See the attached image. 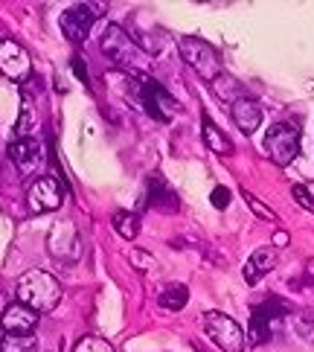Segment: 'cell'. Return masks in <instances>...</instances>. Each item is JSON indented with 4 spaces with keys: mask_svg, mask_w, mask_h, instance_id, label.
Masks as SVG:
<instances>
[{
    "mask_svg": "<svg viewBox=\"0 0 314 352\" xmlns=\"http://www.w3.org/2000/svg\"><path fill=\"white\" fill-rule=\"evenodd\" d=\"M15 294H18V303L30 306L32 311L47 314L53 311L61 303V285L53 274H47L41 268H32L27 274H21V280L15 285Z\"/></svg>",
    "mask_w": 314,
    "mask_h": 352,
    "instance_id": "obj_1",
    "label": "cell"
},
{
    "mask_svg": "<svg viewBox=\"0 0 314 352\" xmlns=\"http://www.w3.org/2000/svg\"><path fill=\"white\" fill-rule=\"evenodd\" d=\"M128 85L134 87L131 91V99H137V105H143V111L152 120L157 122H169L175 114H178V102L172 99V94L166 91L163 85H157L152 76H146V73H128Z\"/></svg>",
    "mask_w": 314,
    "mask_h": 352,
    "instance_id": "obj_2",
    "label": "cell"
},
{
    "mask_svg": "<svg viewBox=\"0 0 314 352\" xmlns=\"http://www.w3.org/2000/svg\"><path fill=\"white\" fill-rule=\"evenodd\" d=\"M285 314H291V306L285 303L280 297H268L265 303H259L250 314V329H247V344H265L268 338L282 326V318Z\"/></svg>",
    "mask_w": 314,
    "mask_h": 352,
    "instance_id": "obj_3",
    "label": "cell"
},
{
    "mask_svg": "<svg viewBox=\"0 0 314 352\" xmlns=\"http://www.w3.org/2000/svg\"><path fill=\"white\" fill-rule=\"evenodd\" d=\"M178 50H181V58L204 82H216L221 76V58H218V50L212 44L201 41V38H181Z\"/></svg>",
    "mask_w": 314,
    "mask_h": 352,
    "instance_id": "obj_4",
    "label": "cell"
},
{
    "mask_svg": "<svg viewBox=\"0 0 314 352\" xmlns=\"http://www.w3.org/2000/svg\"><path fill=\"white\" fill-rule=\"evenodd\" d=\"M201 323H204V332L212 338V344H216L221 352H245L247 338L242 332V326H238L230 314L207 311L204 318H201Z\"/></svg>",
    "mask_w": 314,
    "mask_h": 352,
    "instance_id": "obj_5",
    "label": "cell"
},
{
    "mask_svg": "<svg viewBox=\"0 0 314 352\" xmlns=\"http://www.w3.org/2000/svg\"><path fill=\"white\" fill-rule=\"evenodd\" d=\"M102 53L114 61L117 67L137 73V65H140V47H137L131 35L122 27H117V23H111L102 35Z\"/></svg>",
    "mask_w": 314,
    "mask_h": 352,
    "instance_id": "obj_6",
    "label": "cell"
},
{
    "mask_svg": "<svg viewBox=\"0 0 314 352\" xmlns=\"http://www.w3.org/2000/svg\"><path fill=\"white\" fill-rule=\"evenodd\" d=\"M265 148L276 166H288L300 155V131L288 122H276L265 134Z\"/></svg>",
    "mask_w": 314,
    "mask_h": 352,
    "instance_id": "obj_7",
    "label": "cell"
},
{
    "mask_svg": "<svg viewBox=\"0 0 314 352\" xmlns=\"http://www.w3.org/2000/svg\"><path fill=\"white\" fill-rule=\"evenodd\" d=\"M47 248L58 262H67V265L82 259V239H79V230L73 228L70 221L53 224V230L47 236Z\"/></svg>",
    "mask_w": 314,
    "mask_h": 352,
    "instance_id": "obj_8",
    "label": "cell"
},
{
    "mask_svg": "<svg viewBox=\"0 0 314 352\" xmlns=\"http://www.w3.org/2000/svg\"><path fill=\"white\" fill-rule=\"evenodd\" d=\"M96 12H99L96 3H76L61 15V32L67 35V41L73 44L87 41V35L93 30V21H96Z\"/></svg>",
    "mask_w": 314,
    "mask_h": 352,
    "instance_id": "obj_9",
    "label": "cell"
},
{
    "mask_svg": "<svg viewBox=\"0 0 314 352\" xmlns=\"http://www.w3.org/2000/svg\"><path fill=\"white\" fill-rule=\"evenodd\" d=\"M27 204L32 212H53L61 207V184L53 175H41L35 178L30 192H27Z\"/></svg>",
    "mask_w": 314,
    "mask_h": 352,
    "instance_id": "obj_10",
    "label": "cell"
},
{
    "mask_svg": "<svg viewBox=\"0 0 314 352\" xmlns=\"http://www.w3.org/2000/svg\"><path fill=\"white\" fill-rule=\"evenodd\" d=\"M32 70V58L18 41H0V73L12 82H23Z\"/></svg>",
    "mask_w": 314,
    "mask_h": 352,
    "instance_id": "obj_11",
    "label": "cell"
},
{
    "mask_svg": "<svg viewBox=\"0 0 314 352\" xmlns=\"http://www.w3.org/2000/svg\"><path fill=\"white\" fill-rule=\"evenodd\" d=\"M9 157L21 169V175H35V169L44 160V152H41V143L32 140V137H15L9 143Z\"/></svg>",
    "mask_w": 314,
    "mask_h": 352,
    "instance_id": "obj_12",
    "label": "cell"
},
{
    "mask_svg": "<svg viewBox=\"0 0 314 352\" xmlns=\"http://www.w3.org/2000/svg\"><path fill=\"white\" fill-rule=\"evenodd\" d=\"M0 326L6 329V335H32L35 326H38V311H32L23 303H12L3 309Z\"/></svg>",
    "mask_w": 314,
    "mask_h": 352,
    "instance_id": "obj_13",
    "label": "cell"
},
{
    "mask_svg": "<svg viewBox=\"0 0 314 352\" xmlns=\"http://www.w3.org/2000/svg\"><path fill=\"white\" fill-rule=\"evenodd\" d=\"M146 201L152 204L155 210H160V212H178L181 210V198H178V192L172 190V186L160 178V175H152L148 178V195H146Z\"/></svg>",
    "mask_w": 314,
    "mask_h": 352,
    "instance_id": "obj_14",
    "label": "cell"
},
{
    "mask_svg": "<svg viewBox=\"0 0 314 352\" xmlns=\"http://www.w3.org/2000/svg\"><path fill=\"white\" fill-rule=\"evenodd\" d=\"M233 122H236V129L238 131H245V134H254L259 129V122H262V105L256 102V99H238V102H233Z\"/></svg>",
    "mask_w": 314,
    "mask_h": 352,
    "instance_id": "obj_15",
    "label": "cell"
},
{
    "mask_svg": "<svg viewBox=\"0 0 314 352\" xmlns=\"http://www.w3.org/2000/svg\"><path fill=\"white\" fill-rule=\"evenodd\" d=\"M273 265H276V248H259V250H254L250 259H247V265H245V283L256 285Z\"/></svg>",
    "mask_w": 314,
    "mask_h": 352,
    "instance_id": "obj_16",
    "label": "cell"
},
{
    "mask_svg": "<svg viewBox=\"0 0 314 352\" xmlns=\"http://www.w3.org/2000/svg\"><path fill=\"white\" fill-rule=\"evenodd\" d=\"M201 134H204V143H207L210 152H216V155H230L233 152V143L227 140V134H224L210 117L201 120Z\"/></svg>",
    "mask_w": 314,
    "mask_h": 352,
    "instance_id": "obj_17",
    "label": "cell"
},
{
    "mask_svg": "<svg viewBox=\"0 0 314 352\" xmlns=\"http://www.w3.org/2000/svg\"><path fill=\"white\" fill-rule=\"evenodd\" d=\"M157 303L166 309V311H181L186 303H190V288L181 285V283H172V285H166V288L160 292Z\"/></svg>",
    "mask_w": 314,
    "mask_h": 352,
    "instance_id": "obj_18",
    "label": "cell"
},
{
    "mask_svg": "<svg viewBox=\"0 0 314 352\" xmlns=\"http://www.w3.org/2000/svg\"><path fill=\"white\" fill-rule=\"evenodd\" d=\"M212 91H216V96L221 99V102H238V99H245V91L242 85H238L233 76H227V73H221V76L212 82Z\"/></svg>",
    "mask_w": 314,
    "mask_h": 352,
    "instance_id": "obj_19",
    "label": "cell"
},
{
    "mask_svg": "<svg viewBox=\"0 0 314 352\" xmlns=\"http://www.w3.org/2000/svg\"><path fill=\"white\" fill-rule=\"evenodd\" d=\"M114 228L122 239H137L140 236V216L137 212H125V210H117L114 212Z\"/></svg>",
    "mask_w": 314,
    "mask_h": 352,
    "instance_id": "obj_20",
    "label": "cell"
},
{
    "mask_svg": "<svg viewBox=\"0 0 314 352\" xmlns=\"http://www.w3.org/2000/svg\"><path fill=\"white\" fill-rule=\"evenodd\" d=\"M0 352H38L35 335H6L0 341Z\"/></svg>",
    "mask_w": 314,
    "mask_h": 352,
    "instance_id": "obj_21",
    "label": "cell"
},
{
    "mask_svg": "<svg viewBox=\"0 0 314 352\" xmlns=\"http://www.w3.org/2000/svg\"><path fill=\"white\" fill-rule=\"evenodd\" d=\"M73 352H117L114 346H111L105 338H96V335H85L82 341L73 346Z\"/></svg>",
    "mask_w": 314,
    "mask_h": 352,
    "instance_id": "obj_22",
    "label": "cell"
},
{
    "mask_svg": "<svg viewBox=\"0 0 314 352\" xmlns=\"http://www.w3.org/2000/svg\"><path fill=\"white\" fill-rule=\"evenodd\" d=\"M242 198L247 201V207H250V210H254V212H256V216H259V219H265V221H276V216H273V210H268V207H265V204H262V201H259L256 195H250L247 190H242Z\"/></svg>",
    "mask_w": 314,
    "mask_h": 352,
    "instance_id": "obj_23",
    "label": "cell"
},
{
    "mask_svg": "<svg viewBox=\"0 0 314 352\" xmlns=\"http://www.w3.org/2000/svg\"><path fill=\"white\" fill-rule=\"evenodd\" d=\"M297 332L306 338V341H314V311H303L297 320Z\"/></svg>",
    "mask_w": 314,
    "mask_h": 352,
    "instance_id": "obj_24",
    "label": "cell"
},
{
    "mask_svg": "<svg viewBox=\"0 0 314 352\" xmlns=\"http://www.w3.org/2000/svg\"><path fill=\"white\" fill-rule=\"evenodd\" d=\"M291 192H294V198H297V204H300V207H303V210H309V212H314V198H311V192L306 190L303 184H297Z\"/></svg>",
    "mask_w": 314,
    "mask_h": 352,
    "instance_id": "obj_25",
    "label": "cell"
},
{
    "mask_svg": "<svg viewBox=\"0 0 314 352\" xmlns=\"http://www.w3.org/2000/svg\"><path fill=\"white\" fill-rule=\"evenodd\" d=\"M210 198H212V207H216V210H224V207L230 204V190H227V186H216Z\"/></svg>",
    "mask_w": 314,
    "mask_h": 352,
    "instance_id": "obj_26",
    "label": "cell"
},
{
    "mask_svg": "<svg viewBox=\"0 0 314 352\" xmlns=\"http://www.w3.org/2000/svg\"><path fill=\"white\" fill-rule=\"evenodd\" d=\"M288 245V233L285 230H276L273 233V248H285Z\"/></svg>",
    "mask_w": 314,
    "mask_h": 352,
    "instance_id": "obj_27",
    "label": "cell"
},
{
    "mask_svg": "<svg viewBox=\"0 0 314 352\" xmlns=\"http://www.w3.org/2000/svg\"><path fill=\"white\" fill-rule=\"evenodd\" d=\"M303 276H306V283H311V285H314V259H309V262H306Z\"/></svg>",
    "mask_w": 314,
    "mask_h": 352,
    "instance_id": "obj_28",
    "label": "cell"
}]
</instances>
